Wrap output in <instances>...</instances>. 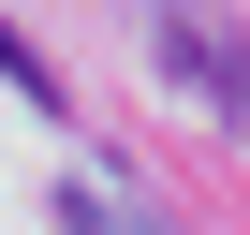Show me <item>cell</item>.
I'll use <instances>...</instances> for the list:
<instances>
[{"instance_id": "cell-2", "label": "cell", "mask_w": 250, "mask_h": 235, "mask_svg": "<svg viewBox=\"0 0 250 235\" xmlns=\"http://www.w3.org/2000/svg\"><path fill=\"white\" fill-rule=\"evenodd\" d=\"M59 235H177V220H147L118 176H59Z\"/></svg>"}, {"instance_id": "cell-3", "label": "cell", "mask_w": 250, "mask_h": 235, "mask_svg": "<svg viewBox=\"0 0 250 235\" xmlns=\"http://www.w3.org/2000/svg\"><path fill=\"white\" fill-rule=\"evenodd\" d=\"M235 133H250V103H235Z\"/></svg>"}, {"instance_id": "cell-1", "label": "cell", "mask_w": 250, "mask_h": 235, "mask_svg": "<svg viewBox=\"0 0 250 235\" xmlns=\"http://www.w3.org/2000/svg\"><path fill=\"white\" fill-rule=\"evenodd\" d=\"M147 44L177 59V88H191V103H221V118L250 103V44H235L221 0H147Z\"/></svg>"}]
</instances>
